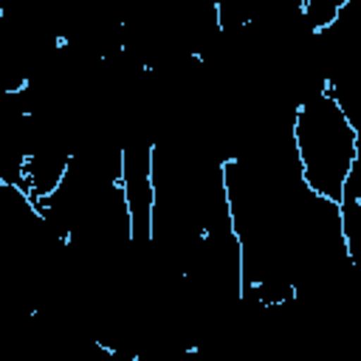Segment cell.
I'll return each mask as SVG.
<instances>
[{
	"mask_svg": "<svg viewBox=\"0 0 361 361\" xmlns=\"http://www.w3.org/2000/svg\"><path fill=\"white\" fill-rule=\"evenodd\" d=\"M290 149L307 192L338 206L347 175L361 155L358 127L322 85L293 110Z\"/></svg>",
	"mask_w": 361,
	"mask_h": 361,
	"instance_id": "obj_1",
	"label": "cell"
}]
</instances>
